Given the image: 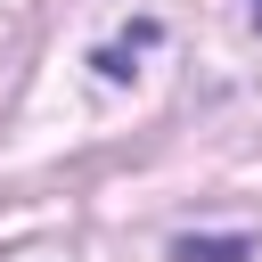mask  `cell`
Here are the masks:
<instances>
[{
	"label": "cell",
	"instance_id": "1",
	"mask_svg": "<svg viewBox=\"0 0 262 262\" xmlns=\"http://www.w3.org/2000/svg\"><path fill=\"white\" fill-rule=\"evenodd\" d=\"M172 262H254V237H180Z\"/></svg>",
	"mask_w": 262,
	"mask_h": 262
},
{
	"label": "cell",
	"instance_id": "2",
	"mask_svg": "<svg viewBox=\"0 0 262 262\" xmlns=\"http://www.w3.org/2000/svg\"><path fill=\"white\" fill-rule=\"evenodd\" d=\"M254 25H262V0H254Z\"/></svg>",
	"mask_w": 262,
	"mask_h": 262
}]
</instances>
